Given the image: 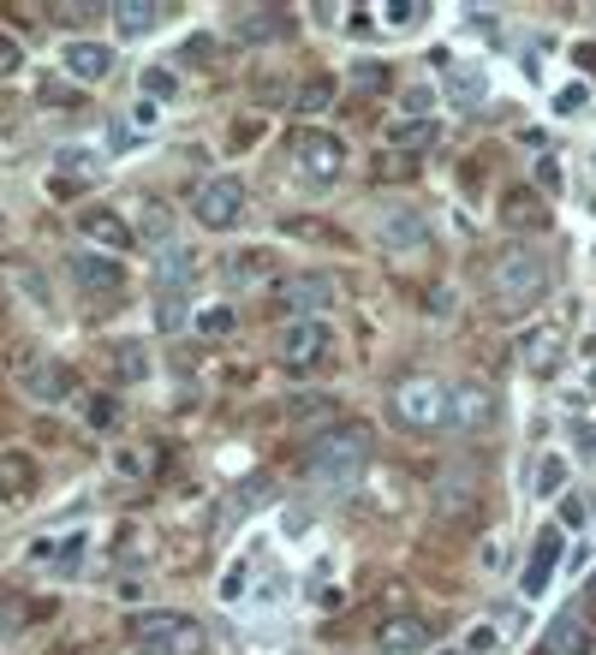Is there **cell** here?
<instances>
[{"instance_id":"cell-53","label":"cell","mask_w":596,"mask_h":655,"mask_svg":"<svg viewBox=\"0 0 596 655\" xmlns=\"http://www.w3.org/2000/svg\"><path fill=\"white\" fill-rule=\"evenodd\" d=\"M257 138H263V120H251V125L232 131V143H257Z\"/></svg>"},{"instance_id":"cell-47","label":"cell","mask_w":596,"mask_h":655,"mask_svg":"<svg viewBox=\"0 0 596 655\" xmlns=\"http://www.w3.org/2000/svg\"><path fill=\"white\" fill-rule=\"evenodd\" d=\"M537 185H543V192H561V162H537Z\"/></svg>"},{"instance_id":"cell-25","label":"cell","mask_w":596,"mask_h":655,"mask_svg":"<svg viewBox=\"0 0 596 655\" xmlns=\"http://www.w3.org/2000/svg\"><path fill=\"white\" fill-rule=\"evenodd\" d=\"M334 96H340V84H334V72H311V78H304L299 90H293V113H299V120H311V113H323Z\"/></svg>"},{"instance_id":"cell-44","label":"cell","mask_w":596,"mask_h":655,"mask_svg":"<svg viewBox=\"0 0 596 655\" xmlns=\"http://www.w3.org/2000/svg\"><path fill=\"white\" fill-rule=\"evenodd\" d=\"M143 215H150V221H143V232H150V239H167V209H162V203H150Z\"/></svg>"},{"instance_id":"cell-9","label":"cell","mask_w":596,"mask_h":655,"mask_svg":"<svg viewBox=\"0 0 596 655\" xmlns=\"http://www.w3.org/2000/svg\"><path fill=\"white\" fill-rule=\"evenodd\" d=\"M245 209H251V197H245V179H232V173H221V179H203L197 197H192V215L209 232H232L245 221Z\"/></svg>"},{"instance_id":"cell-18","label":"cell","mask_w":596,"mask_h":655,"mask_svg":"<svg viewBox=\"0 0 596 655\" xmlns=\"http://www.w3.org/2000/svg\"><path fill=\"white\" fill-rule=\"evenodd\" d=\"M36 494V459L24 447H0V501L24 506Z\"/></svg>"},{"instance_id":"cell-52","label":"cell","mask_w":596,"mask_h":655,"mask_svg":"<svg viewBox=\"0 0 596 655\" xmlns=\"http://www.w3.org/2000/svg\"><path fill=\"white\" fill-rule=\"evenodd\" d=\"M42 101H72L66 84H54V78H42Z\"/></svg>"},{"instance_id":"cell-12","label":"cell","mask_w":596,"mask_h":655,"mask_svg":"<svg viewBox=\"0 0 596 655\" xmlns=\"http://www.w3.org/2000/svg\"><path fill=\"white\" fill-rule=\"evenodd\" d=\"M561 543H566L561 524H543V531L531 536L525 572H519V590H525V596H543L549 590V578H555V566H561Z\"/></svg>"},{"instance_id":"cell-31","label":"cell","mask_w":596,"mask_h":655,"mask_svg":"<svg viewBox=\"0 0 596 655\" xmlns=\"http://www.w3.org/2000/svg\"><path fill=\"white\" fill-rule=\"evenodd\" d=\"M113 375H120V382H143V375H150V358H143L138 340H120V346H113Z\"/></svg>"},{"instance_id":"cell-16","label":"cell","mask_w":596,"mask_h":655,"mask_svg":"<svg viewBox=\"0 0 596 655\" xmlns=\"http://www.w3.org/2000/svg\"><path fill=\"white\" fill-rule=\"evenodd\" d=\"M484 424H496V393H489L484 382H459L454 387V412H447V429L472 435Z\"/></svg>"},{"instance_id":"cell-45","label":"cell","mask_w":596,"mask_h":655,"mask_svg":"<svg viewBox=\"0 0 596 655\" xmlns=\"http://www.w3.org/2000/svg\"><path fill=\"white\" fill-rule=\"evenodd\" d=\"M561 531H578V524H585V501H561Z\"/></svg>"},{"instance_id":"cell-46","label":"cell","mask_w":596,"mask_h":655,"mask_svg":"<svg viewBox=\"0 0 596 655\" xmlns=\"http://www.w3.org/2000/svg\"><path fill=\"white\" fill-rule=\"evenodd\" d=\"M113 465H120L126 477H138V471H143V465H150V459H143V447H120V459H113Z\"/></svg>"},{"instance_id":"cell-28","label":"cell","mask_w":596,"mask_h":655,"mask_svg":"<svg viewBox=\"0 0 596 655\" xmlns=\"http://www.w3.org/2000/svg\"><path fill=\"white\" fill-rule=\"evenodd\" d=\"M227 274L239 286H263L269 274H274V251H269V244H251V251H239V256L227 262Z\"/></svg>"},{"instance_id":"cell-55","label":"cell","mask_w":596,"mask_h":655,"mask_svg":"<svg viewBox=\"0 0 596 655\" xmlns=\"http://www.w3.org/2000/svg\"><path fill=\"white\" fill-rule=\"evenodd\" d=\"M435 655H465V649H435Z\"/></svg>"},{"instance_id":"cell-3","label":"cell","mask_w":596,"mask_h":655,"mask_svg":"<svg viewBox=\"0 0 596 655\" xmlns=\"http://www.w3.org/2000/svg\"><path fill=\"white\" fill-rule=\"evenodd\" d=\"M447 412H454V387L442 375H400L394 393H388V417L412 435L447 429Z\"/></svg>"},{"instance_id":"cell-51","label":"cell","mask_w":596,"mask_h":655,"mask_svg":"<svg viewBox=\"0 0 596 655\" xmlns=\"http://www.w3.org/2000/svg\"><path fill=\"white\" fill-rule=\"evenodd\" d=\"M578 614L596 625V572H590V585H585V602H578Z\"/></svg>"},{"instance_id":"cell-37","label":"cell","mask_w":596,"mask_h":655,"mask_svg":"<svg viewBox=\"0 0 596 655\" xmlns=\"http://www.w3.org/2000/svg\"><path fill=\"white\" fill-rule=\"evenodd\" d=\"M424 12H430V7H418V0H388V7H382V19L405 31V24H412V19H424Z\"/></svg>"},{"instance_id":"cell-27","label":"cell","mask_w":596,"mask_h":655,"mask_svg":"<svg viewBox=\"0 0 596 655\" xmlns=\"http://www.w3.org/2000/svg\"><path fill=\"white\" fill-rule=\"evenodd\" d=\"M566 477H573V471H566V459L561 454H543V459L531 465V494H537V501H561Z\"/></svg>"},{"instance_id":"cell-7","label":"cell","mask_w":596,"mask_h":655,"mask_svg":"<svg viewBox=\"0 0 596 655\" xmlns=\"http://www.w3.org/2000/svg\"><path fill=\"white\" fill-rule=\"evenodd\" d=\"M132 637L143 649H155V655H203V625L192 614H173V608H155V614H138L132 620Z\"/></svg>"},{"instance_id":"cell-6","label":"cell","mask_w":596,"mask_h":655,"mask_svg":"<svg viewBox=\"0 0 596 655\" xmlns=\"http://www.w3.org/2000/svg\"><path fill=\"white\" fill-rule=\"evenodd\" d=\"M370 239H376V251L382 256H424L430 251V221L412 209V203H376L370 209Z\"/></svg>"},{"instance_id":"cell-38","label":"cell","mask_w":596,"mask_h":655,"mask_svg":"<svg viewBox=\"0 0 596 655\" xmlns=\"http://www.w3.org/2000/svg\"><path fill=\"white\" fill-rule=\"evenodd\" d=\"M590 101V84H566V90L555 96V113H578Z\"/></svg>"},{"instance_id":"cell-2","label":"cell","mask_w":596,"mask_h":655,"mask_svg":"<svg viewBox=\"0 0 596 655\" xmlns=\"http://www.w3.org/2000/svg\"><path fill=\"white\" fill-rule=\"evenodd\" d=\"M365 465H370V429L365 424H328L304 447V477L328 494H346L365 477Z\"/></svg>"},{"instance_id":"cell-41","label":"cell","mask_w":596,"mask_h":655,"mask_svg":"<svg viewBox=\"0 0 596 655\" xmlns=\"http://www.w3.org/2000/svg\"><path fill=\"white\" fill-rule=\"evenodd\" d=\"M328 405H334L328 393H304V400H293V417H323Z\"/></svg>"},{"instance_id":"cell-4","label":"cell","mask_w":596,"mask_h":655,"mask_svg":"<svg viewBox=\"0 0 596 655\" xmlns=\"http://www.w3.org/2000/svg\"><path fill=\"white\" fill-rule=\"evenodd\" d=\"M286 167H293V179L304 192H328V185L346 173V143L334 138V131L299 125L293 138H286Z\"/></svg>"},{"instance_id":"cell-50","label":"cell","mask_w":596,"mask_h":655,"mask_svg":"<svg viewBox=\"0 0 596 655\" xmlns=\"http://www.w3.org/2000/svg\"><path fill=\"white\" fill-rule=\"evenodd\" d=\"M573 61H578V72H596V42H578Z\"/></svg>"},{"instance_id":"cell-10","label":"cell","mask_w":596,"mask_h":655,"mask_svg":"<svg viewBox=\"0 0 596 655\" xmlns=\"http://www.w3.org/2000/svg\"><path fill=\"white\" fill-rule=\"evenodd\" d=\"M12 375H19V387L31 393L36 405H61L78 393V375H72V363L61 358H36V352H24L19 363H12Z\"/></svg>"},{"instance_id":"cell-39","label":"cell","mask_w":596,"mask_h":655,"mask_svg":"<svg viewBox=\"0 0 596 655\" xmlns=\"http://www.w3.org/2000/svg\"><path fill=\"white\" fill-rule=\"evenodd\" d=\"M496 649V625H472L465 632V655H489Z\"/></svg>"},{"instance_id":"cell-48","label":"cell","mask_w":596,"mask_h":655,"mask_svg":"<svg viewBox=\"0 0 596 655\" xmlns=\"http://www.w3.org/2000/svg\"><path fill=\"white\" fill-rule=\"evenodd\" d=\"M132 120H138V131H150L155 120H162V108H155V101H138V113H132Z\"/></svg>"},{"instance_id":"cell-19","label":"cell","mask_w":596,"mask_h":655,"mask_svg":"<svg viewBox=\"0 0 596 655\" xmlns=\"http://www.w3.org/2000/svg\"><path fill=\"white\" fill-rule=\"evenodd\" d=\"M61 66H66L78 84H101V78L113 72V48H108V42H66V48H61Z\"/></svg>"},{"instance_id":"cell-42","label":"cell","mask_w":596,"mask_h":655,"mask_svg":"<svg viewBox=\"0 0 596 655\" xmlns=\"http://www.w3.org/2000/svg\"><path fill=\"white\" fill-rule=\"evenodd\" d=\"M24 66V48L12 36H0V78H7V72H19Z\"/></svg>"},{"instance_id":"cell-26","label":"cell","mask_w":596,"mask_h":655,"mask_svg":"<svg viewBox=\"0 0 596 655\" xmlns=\"http://www.w3.org/2000/svg\"><path fill=\"white\" fill-rule=\"evenodd\" d=\"M484 96H489V72H477V66H459V72H447V101H454L459 113H472Z\"/></svg>"},{"instance_id":"cell-36","label":"cell","mask_w":596,"mask_h":655,"mask_svg":"<svg viewBox=\"0 0 596 655\" xmlns=\"http://www.w3.org/2000/svg\"><path fill=\"white\" fill-rule=\"evenodd\" d=\"M180 323H185V298H155V328L173 334Z\"/></svg>"},{"instance_id":"cell-33","label":"cell","mask_w":596,"mask_h":655,"mask_svg":"<svg viewBox=\"0 0 596 655\" xmlns=\"http://www.w3.org/2000/svg\"><path fill=\"white\" fill-rule=\"evenodd\" d=\"M173 90H180V78H173L167 66H150V72H143V101H167Z\"/></svg>"},{"instance_id":"cell-32","label":"cell","mask_w":596,"mask_h":655,"mask_svg":"<svg viewBox=\"0 0 596 655\" xmlns=\"http://www.w3.org/2000/svg\"><path fill=\"white\" fill-rule=\"evenodd\" d=\"M232 328H239V310H227V304H209V310H197V334H203V340H227Z\"/></svg>"},{"instance_id":"cell-15","label":"cell","mask_w":596,"mask_h":655,"mask_svg":"<svg viewBox=\"0 0 596 655\" xmlns=\"http://www.w3.org/2000/svg\"><path fill=\"white\" fill-rule=\"evenodd\" d=\"M84 548H90V536H84V531H72V536H36V543H31V566H42V572H54V578H72L84 566Z\"/></svg>"},{"instance_id":"cell-14","label":"cell","mask_w":596,"mask_h":655,"mask_svg":"<svg viewBox=\"0 0 596 655\" xmlns=\"http://www.w3.org/2000/svg\"><path fill=\"white\" fill-rule=\"evenodd\" d=\"M72 281H78L90 298H120L126 293V269L113 256H101V251H78V256H72Z\"/></svg>"},{"instance_id":"cell-54","label":"cell","mask_w":596,"mask_h":655,"mask_svg":"<svg viewBox=\"0 0 596 655\" xmlns=\"http://www.w3.org/2000/svg\"><path fill=\"white\" fill-rule=\"evenodd\" d=\"M7 632H12V614H7V608H0V644H7Z\"/></svg>"},{"instance_id":"cell-49","label":"cell","mask_w":596,"mask_h":655,"mask_svg":"<svg viewBox=\"0 0 596 655\" xmlns=\"http://www.w3.org/2000/svg\"><path fill=\"white\" fill-rule=\"evenodd\" d=\"M239 590H245V566H232L227 585H221V596H227V602H239Z\"/></svg>"},{"instance_id":"cell-11","label":"cell","mask_w":596,"mask_h":655,"mask_svg":"<svg viewBox=\"0 0 596 655\" xmlns=\"http://www.w3.org/2000/svg\"><path fill=\"white\" fill-rule=\"evenodd\" d=\"M328 304H334L328 274H293V281L274 286V310H281L286 323H316V310H328Z\"/></svg>"},{"instance_id":"cell-1","label":"cell","mask_w":596,"mask_h":655,"mask_svg":"<svg viewBox=\"0 0 596 655\" xmlns=\"http://www.w3.org/2000/svg\"><path fill=\"white\" fill-rule=\"evenodd\" d=\"M484 293H489V310H496L501 323L531 316L537 304H543V293H549V262H543V251H531V244H507V251L489 262Z\"/></svg>"},{"instance_id":"cell-29","label":"cell","mask_w":596,"mask_h":655,"mask_svg":"<svg viewBox=\"0 0 596 655\" xmlns=\"http://www.w3.org/2000/svg\"><path fill=\"white\" fill-rule=\"evenodd\" d=\"M167 7H150V0H120L113 7V24H120V36H150L155 24H162Z\"/></svg>"},{"instance_id":"cell-8","label":"cell","mask_w":596,"mask_h":655,"mask_svg":"<svg viewBox=\"0 0 596 655\" xmlns=\"http://www.w3.org/2000/svg\"><path fill=\"white\" fill-rule=\"evenodd\" d=\"M334 358V328L316 316V323H286L281 340H274V363H281L286 375H311L323 370V363Z\"/></svg>"},{"instance_id":"cell-17","label":"cell","mask_w":596,"mask_h":655,"mask_svg":"<svg viewBox=\"0 0 596 655\" xmlns=\"http://www.w3.org/2000/svg\"><path fill=\"white\" fill-rule=\"evenodd\" d=\"M78 232L96 244L101 256H120V251H132V239H138V232L126 227L113 209H84V215H78Z\"/></svg>"},{"instance_id":"cell-22","label":"cell","mask_w":596,"mask_h":655,"mask_svg":"<svg viewBox=\"0 0 596 655\" xmlns=\"http://www.w3.org/2000/svg\"><path fill=\"white\" fill-rule=\"evenodd\" d=\"M376 644H382L388 655H418L430 644V625L418 620V614H394V620H382V632H376Z\"/></svg>"},{"instance_id":"cell-43","label":"cell","mask_w":596,"mask_h":655,"mask_svg":"<svg viewBox=\"0 0 596 655\" xmlns=\"http://www.w3.org/2000/svg\"><path fill=\"white\" fill-rule=\"evenodd\" d=\"M286 232H293V239H316V244H334V232H328V227H316V221H286Z\"/></svg>"},{"instance_id":"cell-21","label":"cell","mask_w":596,"mask_h":655,"mask_svg":"<svg viewBox=\"0 0 596 655\" xmlns=\"http://www.w3.org/2000/svg\"><path fill=\"white\" fill-rule=\"evenodd\" d=\"M543 655H590V620L578 614V608H566V614L549 625Z\"/></svg>"},{"instance_id":"cell-34","label":"cell","mask_w":596,"mask_h":655,"mask_svg":"<svg viewBox=\"0 0 596 655\" xmlns=\"http://www.w3.org/2000/svg\"><path fill=\"white\" fill-rule=\"evenodd\" d=\"M353 84H358V90H370V96L388 90V66H382V61H358V66H353Z\"/></svg>"},{"instance_id":"cell-5","label":"cell","mask_w":596,"mask_h":655,"mask_svg":"<svg viewBox=\"0 0 596 655\" xmlns=\"http://www.w3.org/2000/svg\"><path fill=\"white\" fill-rule=\"evenodd\" d=\"M489 513V483L477 471H447L435 483V531H454V536H472Z\"/></svg>"},{"instance_id":"cell-23","label":"cell","mask_w":596,"mask_h":655,"mask_svg":"<svg viewBox=\"0 0 596 655\" xmlns=\"http://www.w3.org/2000/svg\"><path fill=\"white\" fill-rule=\"evenodd\" d=\"M239 42H281V36H293V12H281V7H257V12H239Z\"/></svg>"},{"instance_id":"cell-20","label":"cell","mask_w":596,"mask_h":655,"mask_svg":"<svg viewBox=\"0 0 596 655\" xmlns=\"http://www.w3.org/2000/svg\"><path fill=\"white\" fill-rule=\"evenodd\" d=\"M501 221L513 232H531V227H549V203L531 192V185H513V192H501Z\"/></svg>"},{"instance_id":"cell-30","label":"cell","mask_w":596,"mask_h":655,"mask_svg":"<svg viewBox=\"0 0 596 655\" xmlns=\"http://www.w3.org/2000/svg\"><path fill=\"white\" fill-rule=\"evenodd\" d=\"M435 131H442V120H400V125H388V143H394L400 155H412V150H424Z\"/></svg>"},{"instance_id":"cell-24","label":"cell","mask_w":596,"mask_h":655,"mask_svg":"<svg viewBox=\"0 0 596 655\" xmlns=\"http://www.w3.org/2000/svg\"><path fill=\"white\" fill-rule=\"evenodd\" d=\"M192 274H197V256L192 251H167L162 262H155V298H185Z\"/></svg>"},{"instance_id":"cell-35","label":"cell","mask_w":596,"mask_h":655,"mask_svg":"<svg viewBox=\"0 0 596 655\" xmlns=\"http://www.w3.org/2000/svg\"><path fill=\"white\" fill-rule=\"evenodd\" d=\"M113 417H120V405H113L108 393H96V400H84V424H90V429H108Z\"/></svg>"},{"instance_id":"cell-40","label":"cell","mask_w":596,"mask_h":655,"mask_svg":"<svg viewBox=\"0 0 596 655\" xmlns=\"http://www.w3.org/2000/svg\"><path fill=\"white\" fill-rule=\"evenodd\" d=\"M346 31H353V36H376V12L370 7H353V12H346Z\"/></svg>"},{"instance_id":"cell-13","label":"cell","mask_w":596,"mask_h":655,"mask_svg":"<svg viewBox=\"0 0 596 655\" xmlns=\"http://www.w3.org/2000/svg\"><path fill=\"white\" fill-rule=\"evenodd\" d=\"M519 358H525L531 375H555L561 358H566V323L561 316H549V323H537L525 340H519Z\"/></svg>"}]
</instances>
